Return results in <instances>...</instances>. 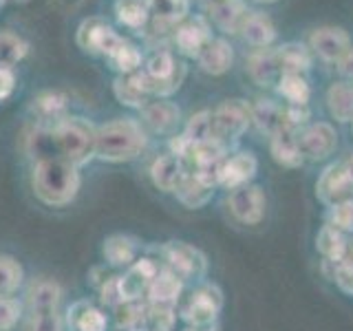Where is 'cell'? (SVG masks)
<instances>
[{
  "instance_id": "6da1fadb",
  "label": "cell",
  "mask_w": 353,
  "mask_h": 331,
  "mask_svg": "<svg viewBox=\"0 0 353 331\" xmlns=\"http://www.w3.org/2000/svg\"><path fill=\"white\" fill-rule=\"evenodd\" d=\"M143 143L146 135L135 119H115L95 132V152L110 161L137 157Z\"/></svg>"
},
{
  "instance_id": "7a4b0ae2",
  "label": "cell",
  "mask_w": 353,
  "mask_h": 331,
  "mask_svg": "<svg viewBox=\"0 0 353 331\" xmlns=\"http://www.w3.org/2000/svg\"><path fill=\"white\" fill-rule=\"evenodd\" d=\"M252 124V104L245 99H225L212 113V137L230 143L239 139Z\"/></svg>"
},
{
  "instance_id": "3957f363",
  "label": "cell",
  "mask_w": 353,
  "mask_h": 331,
  "mask_svg": "<svg viewBox=\"0 0 353 331\" xmlns=\"http://www.w3.org/2000/svg\"><path fill=\"white\" fill-rule=\"evenodd\" d=\"M75 40H77V47L82 51L91 55H106V58H110V55L126 42V38H121L104 18H97V16L82 20V25L77 27Z\"/></svg>"
},
{
  "instance_id": "277c9868",
  "label": "cell",
  "mask_w": 353,
  "mask_h": 331,
  "mask_svg": "<svg viewBox=\"0 0 353 331\" xmlns=\"http://www.w3.org/2000/svg\"><path fill=\"white\" fill-rule=\"evenodd\" d=\"M55 139L71 163H82L95 150V132L82 119H62L55 128Z\"/></svg>"
},
{
  "instance_id": "5b68a950",
  "label": "cell",
  "mask_w": 353,
  "mask_h": 331,
  "mask_svg": "<svg viewBox=\"0 0 353 331\" xmlns=\"http://www.w3.org/2000/svg\"><path fill=\"white\" fill-rule=\"evenodd\" d=\"M316 192L320 201L334 208L338 203H345L353 199V172L347 168L345 161L331 163L329 168L320 174L316 183Z\"/></svg>"
},
{
  "instance_id": "8992f818",
  "label": "cell",
  "mask_w": 353,
  "mask_h": 331,
  "mask_svg": "<svg viewBox=\"0 0 353 331\" xmlns=\"http://www.w3.org/2000/svg\"><path fill=\"white\" fill-rule=\"evenodd\" d=\"M351 47H353V42L345 27L325 25V27L314 29L312 36H309V51L329 64H338V60Z\"/></svg>"
},
{
  "instance_id": "52a82bcc",
  "label": "cell",
  "mask_w": 353,
  "mask_h": 331,
  "mask_svg": "<svg viewBox=\"0 0 353 331\" xmlns=\"http://www.w3.org/2000/svg\"><path fill=\"white\" fill-rule=\"evenodd\" d=\"M298 146L303 157L309 161L327 159L338 148V132L329 121H316L298 132Z\"/></svg>"
},
{
  "instance_id": "ba28073f",
  "label": "cell",
  "mask_w": 353,
  "mask_h": 331,
  "mask_svg": "<svg viewBox=\"0 0 353 331\" xmlns=\"http://www.w3.org/2000/svg\"><path fill=\"white\" fill-rule=\"evenodd\" d=\"M265 194L259 185H241L236 190H232L230 197V210L239 221L248 225L259 223L265 217Z\"/></svg>"
},
{
  "instance_id": "9c48e42d",
  "label": "cell",
  "mask_w": 353,
  "mask_h": 331,
  "mask_svg": "<svg viewBox=\"0 0 353 331\" xmlns=\"http://www.w3.org/2000/svg\"><path fill=\"white\" fill-rule=\"evenodd\" d=\"M252 121L259 126L261 132H265V135H270V137L292 128L287 104L274 102V99H268V97H261L256 99V104H252Z\"/></svg>"
},
{
  "instance_id": "30bf717a",
  "label": "cell",
  "mask_w": 353,
  "mask_h": 331,
  "mask_svg": "<svg viewBox=\"0 0 353 331\" xmlns=\"http://www.w3.org/2000/svg\"><path fill=\"white\" fill-rule=\"evenodd\" d=\"M176 51L185 58H199V53L203 51L205 44L212 40V33H210V25L205 18H194V20H185L176 27L174 36H172Z\"/></svg>"
},
{
  "instance_id": "8fae6325",
  "label": "cell",
  "mask_w": 353,
  "mask_h": 331,
  "mask_svg": "<svg viewBox=\"0 0 353 331\" xmlns=\"http://www.w3.org/2000/svg\"><path fill=\"white\" fill-rule=\"evenodd\" d=\"M259 161L252 152H236L234 157H228L219 168V183L236 190L241 185H248L252 177L256 174Z\"/></svg>"
},
{
  "instance_id": "7c38bea8",
  "label": "cell",
  "mask_w": 353,
  "mask_h": 331,
  "mask_svg": "<svg viewBox=\"0 0 353 331\" xmlns=\"http://www.w3.org/2000/svg\"><path fill=\"white\" fill-rule=\"evenodd\" d=\"M239 33L254 49H270L276 42V38H279V31H276V25L272 22V18L259 9H250V14H248L245 22H243Z\"/></svg>"
},
{
  "instance_id": "4fadbf2b",
  "label": "cell",
  "mask_w": 353,
  "mask_h": 331,
  "mask_svg": "<svg viewBox=\"0 0 353 331\" xmlns=\"http://www.w3.org/2000/svg\"><path fill=\"white\" fill-rule=\"evenodd\" d=\"M248 73L250 80L256 86H276L283 75L276 49H256L248 58Z\"/></svg>"
},
{
  "instance_id": "5bb4252c",
  "label": "cell",
  "mask_w": 353,
  "mask_h": 331,
  "mask_svg": "<svg viewBox=\"0 0 353 331\" xmlns=\"http://www.w3.org/2000/svg\"><path fill=\"white\" fill-rule=\"evenodd\" d=\"M196 62L208 75H223L234 64V49L225 38H212L199 53Z\"/></svg>"
},
{
  "instance_id": "9a60e30c",
  "label": "cell",
  "mask_w": 353,
  "mask_h": 331,
  "mask_svg": "<svg viewBox=\"0 0 353 331\" xmlns=\"http://www.w3.org/2000/svg\"><path fill=\"white\" fill-rule=\"evenodd\" d=\"M208 9H210V18H212L214 27L221 33H230V36H234V33L241 31L243 22H245L250 14L245 0H221V3Z\"/></svg>"
},
{
  "instance_id": "2e32d148",
  "label": "cell",
  "mask_w": 353,
  "mask_h": 331,
  "mask_svg": "<svg viewBox=\"0 0 353 331\" xmlns=\"http://www.w3.org/2000/svg\"><path fill=\"white\" fill-rule=\"evenodd\" d=\"M115 95L121 104L128 106H143L146 104V97L152 93L150 91V80L146 77L141 69L130 73V75H121L115 80Z\"/></svg>"
},
{
  "instance_id": "e0dca14e",
  "label": "cell",
  "mask_w": 353,
  "mask_h": 331,
  "mask_svg": "<svg viewBox=\"0 0 353 331\" xmlns=\"http://www.w3.org/2000/svg\"><path fill=\"white\" fill-rule=\"evenodd\" d=\"M270 150H272V157L281 166H285V168H298V166H303L305 161L301 146H298V130L294 128L274 135L270 141Z\"/></svg>"
},
{
  "instance_id": "ac0fdd59",
  "label": "cell",
  "mask_w": 353,
  "mask_h": 331,
  "mask_svg": "<svg viewBox=\"0 0 353 331\" xmlns=\"http://www.w3.org/2000/svg\"><path fill=\"white\" fill-rule=\"evenodd\" d=\"M117 20L132 31H143L152 16V0H115Z\"/></svg>"
},
{
  "instance_id": "d6986e66",
  "label": "cell",
  "mask_w": 353,
  "mask_h": 331,
  "mask_svg": "<svg viewBox=\"0 0 353 331\" xmlns=\"http://www.w3.org/2000/svg\"><path fill=\"white\" fill-rule=\"evenodd\" d=\"M152 179L165 192L179 190L181 181L185 179L181 157H176V154H163V157H159L152 166Z\"/></svg>"
},
{
  "instance_id": "ffe728a7",
  "label": "cell",
  "mask_w": 353,
  "mask_h": 331,
  "mask_svg": "<svg viewBox=\"0 0 353 331\" xmlns=\"http://www.w3.org/2000/svg\"><path fill=\"white\" fill-rule=\"evenodd\" d=\"M327 108L338 121H353V82L338 80L327 91Z\"/></svg>"
},
{
  "instance_id": "44dd1931",
  "label": "cell",
  "mask_w": 353,
  "mask_h": 331,
  "mask_svg": "<svg viewBox=\"0 0 353 331\" xmlns=\"http://www.w3.org/2000/svg\"><path fill=\"white\" fill-rule=\"evenodd\" d=\"M283 73H301L305 75L312 69V51L303 42H285L276 47Z\"/></svg>"
},
{
  "instance_id": "7402d4cb",
  "label": "cell",
  "mask_w": 353,
  "mask_h": 331,
  "mask_svg": "<svg viewBox=\"0 0 353 331\" xmlns=\"http://www.w3.org/2000/svg\"><path fill=\"white\" fill-rule=\"evenodd\" d=\"M179 115H181L179 106L172 102H163V99L143 106V121H146L154 132L172 130L176 126V121H179Z\"/></svg>"
},
{
  "instance_id": "603a6c76",
  "label": "cell",
  "mask_w": 353,
  "mask_h": 331,
  "mask_svg": "<svg viewBox=\"0 0 353 331\" xmlns=\"http://www.w3.org/2000/svg\"><path fill=\"white\" fill-rule=\"evenodd\" d=\"M276 93H279L290 106H307L309 97H312V88H309L305 75L283 73L279 84H276Z\"/></svg>"
},
{
  "instance_id": "cb8c5ba5",
  "label": "cell",
  "mask_w": 353,
  "mask_h": 331,
  "mask_svg": "<svg viewBox=\"0 0 353 331\" xmlns=\"http://www.w3.org/2000/svg\"><path fill=\"white\" fill-rule=\"evenodd\" d=\"M29 44L18 33L0 31V69H11L27 55Z\"/></svg>"
},
{
  "instance_id": "d4e9b609",
  "label": "cell",
  "mask_w": 353,
  "mask_h": 331,
  "mask_svg": "<svg viewBox=\"0 0 353 331\" xmlns=\"http://www.w3.org/2000/svg\"><path fill=\"white\" fill-rule=\"evenodd\" d=\"M33 110L40 119L47 121H62L64 113H66V97L62 93H42L38 99H33Z\"/></svg>"
},
{
  "instance_id": "484cf974",
  "label": "cell",
  "mask_w": 353,
  "mask_h": 331,
  "mask_svg": "<svg viewBox=\"0 0 353 331\" xmlns=\"http://www.w3.org/2000/svg\"><path fill=\"white\" fill-rule=\"evenodd\" d=\"M318 250L323 252V257H327L331 263L342 261L347 252V243H345V234L340 230L325 225L323 232L318 234Z\"/></svg>"
},
{
  "instance_id": "4316f807",
  "label": "cell",
  "mask_w": 353,
  "mask_h": 331,
  "mask_svg": "<svg viewBox=\"0 0 353 331\" xmlns=\"http://www.w3.org/2000/svg\"><path fill=\"white\" fill-rule=\"evenodd\" d=\"M219 305H221V298L216 292L212 290H203L199 292L194 298H192V320L196 325L201 323H210L216 312H219Z\"/></svg>"
},
{
  "instance_id": "83f0119b",
  "label": "cell",
  "mask_w": 353,
  "mask_h": 331,
  "mask_svg": "<svg viewBox=\"0 0 353 331\" xmlns=\"http://www.w3.org/2000/svg\"><path fill=\"white\" fill-rule=\"evenodd\" d=\"M108 60L115 64V69H117L119 73L130 75V73H135V71L141 69L143 55H141V51L135 47V44H130V42L126 40L113 55H110Z\"/></svg>"
},
{
  "instance_id": "f1b7e54d",
  "label": "cell",
  "mask_w": 353,
  "mask_h": 331,
  "mask_svg": "<svg viewBox=\"0 0 353 331\" xmlns=\"http://www.w3.org/2000/svg\"><path fill=\"white\" fill-rule=\"evenodd\" d=\"M188 11H190V5L183 0H152V16L168 20L172 25H181Z\"/></svg>"
},
{
  "instance_id": "f546056e",
  "label": "cell",
  "mask_w": 353,
  "mask_h": 331,
  "mask_svg": "<svg viewBox=\"0 0 353 331\" xmlns=\"http://www.w3.org/2000/svg\"><path fill=\"white\" fill-rule=\"evenodd\" d=\"M183 135L192 143L212 139V113H210V110H201V113L192 115L190 121H188Z\"/></svg>"
},
{
  "instance_id": "4dcf8cb0",
  "label": "cell",
  "mask_w": 353,
  "mask_h": 331,
  "mask_svg": "<svg viewBox=\"0 0 353 331\" xmlns=\"http://www.w3.org/2000/svg\"><path fill=\"white\" fill-rule=\"evenodd\" d=\"M329 225L336 228L340 232H349L353 230V199L345 203H338L331 208V214H329Z\"/></svg>"
},
{
  "instance_id": "1f68e13d",
  "label": "cell",
  "mask_w": 353,
  "mask_h": 331,
  "mask_svg": "<svg viewBox=\"0 0 353 331\" xmlns=\"http://www.w3.org/2000/svg\"><path fill=\"white\" fill-rule=\"evenodd\" d=\"M154 287H157V292H154V294H161L159 296L161 301H172V298L176 296V292H179V285H176V281L172 279V276H168V274L161 276Z\"/></svg>"
},
{
  "instance_id": "d6a6232c",
  "label": "cell",
  "mask_w": 353,
  "mask_h": 331,
  "mask_svg": "<svg viewBox=\"0 0 353 331\" xmlns=\"http://www.w3.org/2000/svg\"><path fill=\"white\" fill-rule=\"evenodd\" d=\"M336 66H338V71H340L342 77H345V80L353 82V47L345 55H342Z\"/></svg>"
},
{
  "instance_id": "836d02e7",
  "label": "cell",
  "mask_w": 353,
  "mask_h": 331,
  "mask_svg": "<svg viewBox=\"0 0 353 331\" xmlns=\"http://www.w3.org/2000/svg\"><path fill=\"white\" fill-rule=\"evenodd\" d=\"M14 71L11 69H0V99H5L11 91H14Z\"/></svg>"
},
{
  "instance_id": "e575fe53",
  "label": "cell",
  "mask_w": 353,
  "mask_h": 331,
  "mask_svg": "<svg viewBox=\"0 0 353 331\" xmlns=\"http://www.w3.org/2000/svg\"><path fill=\"white\" fill-rule=\"evenodd\" d=\"M252 3H259V5H274V3H279V0H252Z\"/></svg>"
},
{
  "instance_id": "d590c367",
  "label": "cell",
  "mask_w": 353,
  "mask_h": 331,
  "mask_svg": "<svg viewBox=\"0 0 353 331\" xmlns=\"http://www.w3.org/2000/svg\"><path fill=\"white\" fill-rule=\"evenodd\" d=\"M345 163H347V168H349V170L353 172V154H351V157H349V159H345Z\"/></svg>"
},
{
  "instance_id": "8d00e7d4",
  "label": "cell",
  "mask_w": 353,
  "mask_h": 331,
  "mask_svg": "<svg viewBox=\"0 0 353 331\" xmlns=\"http://www.w3.org/2000/svg\"><path fill=\"white\" fill-rule=\"evenodd\" d=\"M203 3H205L208 7H212V5H216V3H221V0H203Z\"/></svg>"
},
{
  "instance_id": "74e56055",
  "label": "cell",
  "mask_w": 353,
  "mask_h": 331,
  "mask_svg": "<svg viewBox=\"0 0 353 331\" xmlns=\"http://www.w3.org/2000/svg\"><path fill=\"white\" fill-rule=\"evenodd\" d=\"M183 3H188V5H192V0H183Z\"/></svg>"
},
{
  "instance_id": "f35d334b",
  "label": "cell",
  "mask_w": 353,
  "mask_h": 331,
  "mask_svg": "<svg viewBox=\"0 0 353 331\" xmlns=\"http://www.w3.org/2000/svg\"><path fill=\"white\" fill-rule=\"evenodd\" d=\"M18 3H27V0H18Z\"/></svg>"
},
{
  "instance_id": "ab89813d",
  "label": "cell",
  "mask_w": 353,
  "mask_h": 331,
  "mask_svg": "<svg viewBox=\"0 0 353 331\" xmlns=\"http://www.w3.org/2000/svg\"><path fill=\"white\" fill-rule=\"evenodd\" d=\"M3 3H5V0H0V5H3Z\"/></svg>"
}]
</instances>
